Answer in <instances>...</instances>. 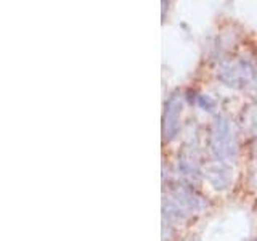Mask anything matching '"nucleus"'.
Segmentation results:
<instances>
[{
  "mask_svg": "<svg viewBox=\"0 0 257 241\" xmlns=\"http://www.w3.org/2000/svg\"><path fill=\"white\" fill-rule=\"evenodd\" d=\"M254 132H255V135H257V119L254 120Z\"/></svg>",
  "mask_w": 257,
  "mask_h": 241,
  "instance_id": "6",
  "label": "nucleus"
},
{
  "mask_svg": "<svg viewBox=\"0 0 257 241\" xmlns=\"http://www.w3.org/2000/svg\"><path fill=\"white\" fill-rule=\"evenodd\" d=\"M217 76L225 85L233 87V88H241L252 82L255 77V69L252 64H249L244 60L231 61V63H223L220 64Z\"/></svg>",
  "mask_w": 257,
  "mask_h": 241,
  "instance_id": "2",
  "label": "nucleus"
},
{
  "mask_svg": "<svg viewBox=\"0 0 257 241\" xmlns=\"http://www.w3.org/2000/svg\"><path fill=\"white\" fill-rule=\"evenodd\" d=\"M198 101H199L201 106L206 108V109H211V108L214 106V100H211L209 96H199Z\"/></svg>",
  "mask_w": 257,
  "mask_h": 241,
  "instance_id": "5",
  "label": "nucleus"
},
{
  "mask_svg": "<svg viewBox=\"0 0 257 241\" xmlns=\"http://www.w3.org/2000/svg\"><path fill=\"white\" fill-rule=\"evenodd\" d=\"M252 241H257V238H254V239H252Z\"/></svg>",
  "mask_w": 257,
  "mask_h": 241,
  "instance_id": "7",
  "label": "nucleus"
},
{
  "mask_svg": "<svg viewBox=\"0 0 257 241\" xmlns=\"http://www.w3.org/2000/svg\"><path fill=\"white\" fill-rule=\"evenodd\" d=\"M211 150L212 155L219 159V163H225L235 158L236 155V137L233 131V124L227 117L217 116L212 124L211 132Z\"/></svg>",
  "mask_w": 257,
  "mask_h": 241,
  "instance_id": "1",
  "label": "nucleus"
},
{
  "mask_svg": "<svg viewBox=\"0 0 257 241\" xmlns=\"http://www.w3.org/2000/svg\"><path fill=\"white\" fill-rule=\"evenodd\" d=\"M183 103L179 96H172L171 100L166 103V112H164V126L163 134L167 142L174 140L180 129V116H182Z\"/></svg>",
  "mask_w": 257,
  "mask_h": 241,
  "instance_id": "3",
  "label": "nucleus"
},
{
  "mask_svg": "<svg viewBox=\"0 0 257 241\" xmlns=\"http://www.w3.org/2000/svg\"><path fill=\"white\" fill-rule=\"evenodd\" d=\"M207 179L214 185V188H225L231 180V171L228 166H225L223 163H217L212 164L211 167L207 169Z\"/></svg>",
  "mask_w": 257,
  "mask_h": 241,
  "instance_id": "4",
  "label": "nucleus"
}]
</instances>
